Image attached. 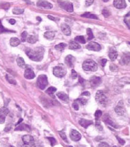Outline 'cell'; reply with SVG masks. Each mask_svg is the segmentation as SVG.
Returning <instances> with one entry per match:
<instances>
[{
	"mask_svg": "<svg viewBox=\"0 0 130 147\" xmlns=\"http://www.w3.org/2000/svg\"><path fill=\"white\" fill-rule=\"evenodd\" d=\"M79 82H80V83H81L82 85H83V83H84V79H83L82 78H81V77L80 76L79 78Z\"/></svg>",
	"mask_w": 130,
	"mask_h": 147,
	"instance_id": "9f6ffc18",
	"label": "cell"
},
{
	"mask_svg": "<svg viewBox=\"0 0 130 147\" xmlns=\"http://www.w3.org/2000/svg\"><path fill=\"white\" fill-rule=\"evenodd\" d=\"M66 44L65 43H60V44H58V45L55 46V49L58 50L59 51H62L63 49H65V47H66Z\"/></svg>",
	"mask_w": 130,
	"mask_h": 147,
	"instance_id": "4dcf8cb0",
	"label": "cell"
},
{
	"mask_svg": "<svg viewBox=\"0 0 130 147\" xmlns=\"http://www.w3.org/2000/svg\"><path fill=\"white\" fill-rule=\"evenodd\" d=\"M102 80L101 78L98 77V76H92L89 80V82H90L91 86L92 87H96L98 86L100 83H101Z\"/></svg>",
	"mask_w": 130,
	"mask_h": 147,
	"instance_id": "7c38bea8",
	"label": "cell"
},
{
	"mask_svg": "<svg viewBox=\"0 0 130 147\" xmlns=\"http://www.w3.org/2000/svg\"><path fill=\"white\" fill-rule=\"evenodd\" d=\"M128 1H130V0H128Z\"/></svg>",
	"mask_w": 130,
	"mask_h": 147,
	"instance_id": "e7e4bbea",
	"label": "cell"
},
{
	"mask_svg": "<svg viewBox=\"0 0 130 147\" xmlns=\"http://www.w3.org/2000/svg\"><path fill=\"white\" fill-rule=\"evenodd\" d=\"M48 18H50V20H55V18H54V17H51V16H48Z\"/></svg>",
	"mask_w": 130,
	"mask_h": 147,
	"instance_id": "680465c9",
	"label": "cell"
},
{
	"mask_svg": "<svg viewBox=\"0 0 130 147\" xmlns=\"http://www.w3.org/2000/svg\"><path fill=\"white\" fill-rule=\"evenodd\" d=\"M14 32V31H9L8 29H5V27L3 26L1 24V22L0 20V33H4V32Z\"/></svg>",
	"mask_w": 130,
	"mask_h": 147,
	"instance_id": "8d00e7d4",
	"label": "cell"
},
{
	"mask_svg": "<svg viewBox=\"0 0 130 147\" xmlns=\"http://www.w3.org/2000/svg\"><path fill=\"white\" fill-rule=\"evenodd\" d=\"M9 113L8 109L5 107L0 109V124H3L5 121V117Z\"/></svg>",
	"mask_w": 130,
	"mask_h": 147,
	"instance_id": "ba28073f",
	"label": "cell"
},
{
	"mask_svg": "<svg viewBox=\"0 0 130 147\" xmlns=\"http://www.w3.org/2000/svg\"><path fill=\"white\" fill-rule=\"evenodd\" d=\"M26 54L31 60L34 61H40L43 58L44 49L39 47L35 49H28L26 51Z\"/></svg>",
	"mask_w": 130,
	"mask_h": 147,
	"instance_id": "6da1fadb",
	"label": "cell"
},
{
	"mask_svg": "<svg viewBox=\"0 0 130 147\" xmlns=\"http://www.w3.org/2000/svg\"><path fill=\"white\" fill-rule=\"evenodd\" d=\"M117 56H118V53L114 49H111L110 50L109 53V57L111 61L116 60L117 58Z\"/></svg>",
	"mask_w": 130,
	"mask_h": 147,
	"instance_id": "d6986e66",
	"label": "cell"
},
{
	"mask_svg": "<svg viewBox=\"0 0 130 147\" xmlns=\"http://www.w3.org/2000/svg\"><path fill=\"white\" fill-rule=\"evenodd\" d=\"M21 147H35V145H26L24 144V145H22Z\"/></svg>",
	"mask_w": 130,
	"mask_h": 147,
	"instance_id": "6f0895ef",
	"label": "cell"
},
{
	"mask_svg": "<svg viewBox=\"0 0 130 147\" xmlns=\"http://www.w3.org/2000/svg\"><path fill=\"white\" fill-rule=\"evenodd\" d=\"M58 133H59V135H60V136H61V138H62V140L67 143V142H68V140H67V136H66V135H65V133H64V132H63V131H59Z\"/></svg>",
	"mask_w": 130,
	"mask_h": 147,
	"instance_id": "f35d334b",
	"label": "cell"
},
{
	"mask_svg": "<svg viewBox=\"0 0 130 147\" xmlns=\"http://www.w3.org/2000/svg\"><path fill=\"white\" fill-rule=\"evenodd\" d=\"M37 19H38V20L40 21V22H41V18H40V17H37Z\"/></svg>",
	"mask_w": 130,
	"mask_h": 147,
	"instance_id": "94428289",
	"label": "cell"
},
{
	"mask_svg": "<svg viewBox=\"0 0 130 147\" xmlns=\"http://www.w3.org/2000/svg\"><path fill=\"white\" fill-rule=\"evenodd\" d=\"M24 12V10L23 9L19 8H15L12 11L13 13L15 14V15H21V14H22Z\"/></svg>",
	"mask_w": 130,
	"mask_h": 147,
	"instance_id": "836d02e7",
	"label": "cell"
},
{
	"mask_svg": "<svg viewBox=\"0 0 130 147\" xmlns=\"http://www.w3.org/2000/svg\"><path fill=\"white\" fill-rule=\"evenodd\" d=\"M82 95H84V96H89L90 95V93H89V92H82Z\"/></svg>",
	"mask_w": 130,
	"mask_h": 147,
	"instance_id": "db71d44e",
	"label": "cell"
},
{
	"mask_svg": "<svg viewBox=\"0 0 130 147\" xmlns=\"http://www.w3.org/2000/svg\"><path fill=\"white\" fill-rule=\"evenodd\" d=\"M75 101L79 102L81 105H85L86 104L87 100H86L84 98H78V99H77Z\"/></svg>",
	"mask_w": 130,
	"mask_h": 147,
	"instance_id": "b9f144b4",
	"label": "cell"
},
{
	"mask_svg": "<svg viewBox=\"0 0 130 147\" xmlns=\"http://www.w3.org/2000/svg\"><path fill=\"white\" fill-rule=\"evenodd\" d=\"M102 15L105 17L107 18V17H109L110 15V12L107 9H103L102 10Z\"/></svg>",
	"mask_w": 130,
	"mask_h": 147,
	"instance_id": "60d3db41",
	"label": "cell"
},
{
	"mask_svg": "<svg viewBox=\"0 0 130 147\" xmlns=\"http://www.w3.org/2000/svg\"><path fill=\"white\" fill-rule=\"evenodd\" d=\"M48 81L47 76L45 74H41L37 80V85L40 89L44 90L48 85Z\"/></svg>",
	"mask_w": 130,
	"mask_h": 147,
	"instance_id": "3957f363",
	"label": "cell"
},
{
	"mask_svg": "<svg viewBox=\"0 0 130 147\" xmlns=\"http://www.w3.org/2000/svg\"><path fill=\"white\" fill-rule=\"evenodd\" d=\"M48 140H50V143H51V146H54L56 144V142H57V141H56V140H55L54 138H53V137H49V138H48Z\"/></svg>",
	"mask_w": 130,
	"mask_h": 147,
	"instance_id": "7bdbcfd3",
	"label": "cell"
},
{
	"mask_svg": "<svg viewBox=\"0 0 130 147\" xmlns=\"http://www.w3.org/2000/svg\"><path fill=\"white\" fill-rule=\"evenodd\" d=\"M10 43L11 46H13V47H17L20 44L21 41L17 37H12V38H11Z\"/></svg>",
	"mask_w": 130,
	"mask_h": 147,
	"instance_id": "cb8c5ba5",
	"label": "cell"
},
{
	"mask_svg": "<svg viewBox=\"0 0 130 147\" xmlns=\"http://www.w3.org/2000/svg\"><path fill=\"white\" fill-rule=\"evenodd\" d=\"M75 61V58L73 56H72V55H68L65 59V64H67L68 66H69V67H72L74 66Z\"/></svg>",
	"mask_w": 130,
	"mask_h": 147,
	"instance_id": "e0dca14e",
	"label": "cell"
},
{
	"mask_svg": "<svg viewBox=\"0 0 130 147\" xmlns=\"http://www.w3.org/2000/svg\"><path fill=\"white\" fill-rule=\"evenodd\" d=\"M110 69L112 71H117V67L116 65H114V64H110Z\"/></svg>",
	"mask_w": 130,
	"mask_h": 147,
	"instance_id": "c3c4849f",
	"label": "cell"
},
{
	"mask_svg": "<svg viewBox=\"0 0 130 147\" xmlns=\"http://www.w3.org/2000/svg\"><path fill=\"white\" fill-rule=\"evenodd\" d=\"M103 1H104V2H107V1H109V0H102Z\"/></svg>",
	"mask_w": 130,
	"mask_h": 147,
	"instance_id": "6125c7cd",
	"label": "cell"
},
{
	"mask_svg": "<svg viewBox=\"0 0 130 147\" xmlns=\"http://www.w3.org/2000/svg\"><path fill=\"white\" fill-rule=\"evenodd\" d=\"M82 68L86 71H96L98 69V65L92 59H87L82 64Z\"/></svg>",
	"mask_w": 130,
	"mask_h": 147,
	"instance_id": "7a4b0ae2",
	"label": "cell"
},
{
	"mask_svg": "<svg viewBox=\"0 0 130 147\" xmlns=\"http://www.w3.org/2000/svg\"><path fill=\"white\" fill-rule=\"evenodd\" d=\"M11 127H12L11 124H8V125H7V126H6L5 128V129H4V131L6 132H8L11 129Z\"/></svg>",
	"mask_w": 130,
	"mask_h": 147,
	"instance_id": "f5cc1de1",
	"label": "cell"
},
{
	"mask_svg": "<svg viewBox=\"0 0 130 147\" xmlns=\"http://www.w3.org/2000/svg\"><path fill=\"white\" fill-rule=\"evenodd\" d=\"M24 77L26 79L31 80L34 78L35 77V74H34V71L32 70L31 68H26L25 73H24Z\"/></svg>",
	"mask_w": 130,
	"mask_h": 147,
	"instance_id": "2e32d148",
	"label": "cell"
},
{
	"mask_svg": "<svg viewBox=\"0 0 130 147\" xmlns=\"http://www.w3.org/2000/svg\"><path fill=\"white\" fill-rule=\"evenodd\" d=\"M81 46L80 45L77 44V42H74V41H72L70 42L69 44V49H72V50H75V49H80Z\"/></svg>",
	"mask_w": 130,
	"mask_h": 147,
	"instance_id": "484cf974",
	"label": "cell"
},
{
	"mask_svg": "<svg viewBox=\"0 0 130 147\" xmlns=\"http://www.w3.org/2000/svg\"><path fill=\"white\" fill-rule=\"evenodd\" d=\"M27 41L30 44H34L35 42L37 41V37L34 36H29V37H27Z\"/></svg>",
	"mask_w": 130,
	"mask_h": 147,
	"instance_id": "f1b7e54d",
	"label": "cell"
},
{
	"mask_svg": "<svg viewBox=\"0 0 130 147\" xmlns=\"http://www.w3.org/2000/svg\"><path fill=\"white\" fill-rule=\"evenodd\" d=\"M10 7V4L8 3H0V8L5 10H8Z\"/></svg>",
	"mask_w": 130,
	"mask_h": 147,
	"instance_id": "f546056e",
	"label": "cell"
},
{
	"mask_svg": "<svg viewBox=\"0 0 130 147\" xmlns=\"http://www.w3.org/2000/svg\"><path fill=\"white\" fill-rule=\"evenodd\" d=\"M130 63V53L127 52L123 54L121 57L120 63L123 65H126V64H128Z\"/></svg>",
	"mask_w": 130,
	"mask_h": 147,
	"instance_id": "8fae6325",
	"label": "cell"
},
{
	"mask_svg": "<svg viewBox=\"0 0 130 147\" xmlns=\"http://www.w3.org/2000/svg\"><path fill=\"white\" fill-rule=\"evenodd\" d=\"M115 112H116L118 115L123 116L125 114V109L123 106V104L121 101L118 104V105H117L115 108Z\"/></svg>",
	"mask_w": 130,
	"mask_h": 147,
	"instance_id": "4fadbf2b",
	"label": "cell"
},
{
	"mask_svg": "<svg viewBox=\"0 0 130 147\" xmlns=\"http://www.w3.org/2000/svg\"><path fill=\"white\" fill-rule=\"evenodd\" d=\"M86 48L89 51H99L101 50V46L97 42H91L87 46H86Z\"/></svg>",
	"mask_w": 130,
	"mask_h": 147,
	"instance_id": "52a82bcc",
	"label": "cell"
},
{
	"mask_svg": "<svg viewBox=\"0 0 130 147\" xmlns=\"http://www.w3.org/2000/svg\"><path fill=\"white\" fill-rule=\"evenodd\" d=\"M22 141L26 145H35L33 137L31 135H27L22 136Z\"/></svg>",
	"mask_w": 130,
	"mask_h": 147,
	"instance_id": "30bf717a",
	"label": "cell"
},
{
	"mask_svg": "<svg viewBox=\"0 0 130 147\" xmlns=\"http://www.w3.org/2000/svg\"><path fill=\"white\" fill-rule=\"evenodd\" d=\"M31 129L30 127L26 124H21L15 129V131H30Z\"/></svg>",
	"mask_w": 130,
	"mask_h": 147,
	"instance_id": "7402d4cb",
	"label": "cell"
},
{
	"mask_svg": "<svg viewBox=\"0 0 130 147\" xmlns=\"http://www.w3.org/2000/svg\"><path fill=\"white\" fill-rule=\"evenodd\" d=\"M102 115V112L101 110H96V111L95 112V116L96 120H98Z\"/></svg>",
	"mask_w": 130,
	"mask_h": 147,
	"instance_id": "ab89813d",
	"label": "cell"
},
{
	"mask_svg": "<svg viewBox=\"0 0 130 147\" xmlns=\"http://www.w3.org/2000/svg\"><path fill=\"white\" fill-rule=\"evenodd\" d=\"M86 32H87L88 35V41H90V40H91V39L93 38V34L92 31L88 28V29H87V30H86Z\"/></svg>",
	"mask_w": 130,
	"mask_h": 147,
	"instance_id": "d590c367",
	"label": "cell"
},
{
	"mask_svg": "<svg viewBox=\"0 0 130 147\" xmlns=\"http://www.w3.org/2000/svg\"><path fill=\"white\" fill-rule=\"evenodd\" d=\"M6 78H7V81H8L10 83H11V84H13V85L17 84V83H16V81L15 80V79H14L12 76H11L10 75H9V74H7V75H6Z\"/></svg>",
	"mask_w": 130,
	"mask_h": 147,
	"instance_id": "1f68e13d",
	"label": "cell"
},
{
	"mask_svg": "<svg viewBox=\"0 0 130 147\" xmlns=\"http://www.w3.org/2000/svg\"><path fill=\"white\" fill-rule=\"evenodd\" d=\"M9 22H10V24H12V25H14V24L16 23V21L14 20V19H10V20H9Z\"/></svg>",
	"mask_w": 130,
	"mask_h": 147,
	"instance_id": "11a10c76",
	"label": "cell"
},
{
	"mask_svg": "<svg viewBox=\"0 0 130 147\" xmlns=\"http://www.w3.org/2000/svg\"><path fill=\"white\" fill-rule=\"evenodd\" d=\"M114 6L117 9H123L126 7V3L125 0H114Z\"/></svg>",
	"mask_w": 130,
	"mask_h": 147,
	"instance_id": "9a60e30c",
	"label": "cell"
},
{
	"mask_svg": "<svg viewBox=\"0 0 130 147\" xmlns=\"http://www.w3.org/2000/svg\"><path fill=\"white\" fill-rule=\"evenodd\" d=\"M27 39V33L26 31L22 32V34H21V41L22 42H25Z\"/></svg>",
	"mask_w": 130,
	"mask_h": 147,
	"instance_id": "74e56055",
	"label": "cell"
},
{
	"mask_svg": "<svg viewBox=\"0 0 130 147\" xmlns=\"http://www.w3.org/2000/svg\"><path fill=\"white\" fill-rule=\"evenodd\" d=\"M55 36V32H51V31H50V32H45V34H44V37H45L46 39L50 40V41H51V40H53V39H54Z\"/></svg>",
	"mask_w": 130,
	"mask_h": 147,
	"instance_id": "d4e9b609",
	"label": "cell"
},
{
	"mask_svg": "<svg viewBox=\"0 0 130 147\" xmlns=\"http://www.w3.org/2000/svg\"><path fill=\"white\" fill-rule=\"evenodd\" d=\"M36 5L38 7H41V8H43L51 9L53 8L52 4L46 1H45V0H39L37 2Z\"/></svg>",
	"mask_w": 130,
	"mask_h": 147,
	"instance_id": "9c48e42d",
	"label": "cell"
},
{
	"mask_svg": "<svg viewBox=\"0 0 130 147\" xmlns=\"http://www.w3.org/2000/svg\"><path fill=\"white\" fill-rule=\"evenodd\" d=\"M93 2H94V0H86V6H89L93 3Z\"/></svg>",
	"mask_w": 130,
	"mask_h": 147,
	"instance_id": "bcb514c9",
	"label": "cell"
},
{
	"mask_svg": "<svg viewBox=\"0 0 130 147\" xmlns=\"http://www.w3.org/2000/svg\"><path fill=\"white\" fill-rule=\"evenodd\" d=\"M117 139V140H118L119 143L121 145H124V144L125 143V141L124 140H123V139H121V138H119V136H116Z\"/></svg>",
	"mask_w": 130,
	"mask_h": 147,
	"instance_id": "f907efd6",
	"label": "cell"
},
{
	"mask_svg": "<svg viewBox=\"0 0 130 147\" xmlns=\"http://www.w3.org/2000/svg\"><path fill=\"white\" fill-rule=\"evenodd\" d=\"M107 62V60L106 59H103L101 60V65L102 67H104L106 64Z\"/></svg>",
	"mask_w": 130,
	"mask_h": 147,
	"instance_id": "816d5d0a",
	"label": "cell"
},
{
	"mask_svg": "<svg viewBox=\"0 0 130 147\" xmlns=\"http://www.w3.org/2000/svg\"><path fill=\"white\" fill-rule=\"evenodd\" d=\"M72 107L74 108V109L75 110H79V105H78V103L77 102H74L73 104H72Z\"/></svg>",
	"mask_w": 130,
	"mask_h": 147,
	"instance_id": "f6af8a7d",
	"label": "cell"
},
{
	"mask_svg": "<svg viewBox=\"0 0 130 147\" xmlns=\"http://www.w3.org/2000/svg\"><path fill=\"white\" fill-rule=\"evenodd\" d=\"M17 64L19 65V66H20L21 68H25L26 67V63H25V61H24V59L21 57H19L17 59Z\"/></svg>",
	"mask_w": 130,
	"mask_h": 147,
	"instance_id": "4316f807",
	"label": "cell"
},
{
	"mask_svg": "<svg viewBox=\"0 0 130 147\" xmlns=\"http://www.w3.org/2000/svg\"><path fill=\"white\" fill-rule=\"evenodd\" d=\"M103 121L106 124H109V125L111 126L112 127H113L114 128H117V125L114 122L112 121L110 119V117L108 115H105L104 117H103Z\"/></svg>",
	"mask_w": 130,
	"mask_h": 147,
	"instance_id": "ffe728a7",
	"label": "cell"
},
{
	"mask_svg": "<svg viewBox=\"0 0 130 147\" xmlns=\"http://www.w3.org/2000/svg\"><path fill=\"white\" fill-rule=\"evenodd\" d=\"M56 90H57V88L53 87V86H50V87H49L48 89L46 90V92L48 93V94L50 95H52L56 92Z\"/></svg>",
	"mask_w": 130,
	"mask_h": 147,
	"instance_id": "e575fe53",
	"label": "cell"
},
{
	"mask_svg": "<svg viewBox=\"0 0 130 147\" xmlns=\"http://www.w3.org/2000/svg\"><path fill=\"white\" fill-rule=\"evenodd\" d=\"M57 96L60 98V100H62V101L65 102H68V95H67L66 93L62 92H58V93H57Z\"/></svg>",
	"mask_w": 130,
	"mask_h": 147,
	"instance_id": "603a6c76",
	"label": "cell"
},
{
	"mask_svg": "<svg viewBox=\"0 0 130 147\" xmlns=\"http://www.w3.org/2000/svg\"><path fill=\"white\" fill-rule=\"evenodd\" d=\"M96 127L99 131H102L103 130V127L101 125V124L99 122L96 121Z\"/></svg>",
	"mask_w": 130,
	"mask_h": 147,
	"instance_id": "7dc6e473",
	"label": "cell"
},
{
	"mask_svg": "<svg viewBox=\"0 0 130 147\" xmlns=\"http://www.w3.org/2000/svg\"><path fill=\"white\" fill-rule=\"evenodd\" d=\"M81 17H85V18H91V19H98V18L97 17V16H96L94 14H91L90 13H85L82 14Z\"/></svg>",
	"mask_w": 130,
	"mask_h": 147,
	"instance_id": "83f0119b",
	"label": "cell"
},
{
	"mask_svg": "<svg viewBox=\"0 0 130 147\" xmlns=\"http://www.w3.org/2000/svg\"><path fill=\"white\" fill-rule=\"evenodd\" d=\"M71 77L72 79H75L77 77V73L75 72L74 69H72V72H71Z\"/></svg>",
	"mask_w": 130,
	"mask_h": 147,
	"instance_id": "ee69618b",
	"label": "cell"
},
{
	"mask_svg": "<svg viewBox=\"0 0 130 147\" xmlns=\"http://www.w3.org/2000/svg\"><path fill=\"white\" fill-rule=\"evenodd\" d=\"M95 99H96L98 103L102 105H105L107 102V98L105 95L102 91H100V90L96 92Z\"/></svg>",
	"mask_w": 130,
	"mask_h": 147,
	"instance_id": "277c9868",
	"label": "cell"
},
{
	"mask_svg": "<svg viewBox=\"0 0 130 147\" xmlns=\"http://www.w3.org/2000/svg\"><path fill=\"white\" fill-rule=\"evenodd\" d=\"M53 74L58 78H62L66 74V69L62 66H56L53 68Z\"/></svg>",
	"mask_w": 130,
	"mask_h": 147,
	"instance_id": "5b68a950",
	"label": "cell"
},
{
	"mask_svg": "<svg viewBox=\"0 0 130 147\" xmlns=\"http://www.w3.org/2000/svg\"><path fill=\"white\" fill-rule=\"evenodd\" d=\"M58 3L59 4V6L62 8L67 11V12L70 13V12H73V5L70 2L67 1H58Z\"/></svg>",
	"mask_w": 130,
	"mask_h": 147,
	"instance_id": "8992f818",
	"label": "cell"
},
{
	"mask_svg": "<svg viewBox=\"0 0 130 147\" xmlns=\"http://www.w3.org/2000/svg\"><path fill=\"white\" fill-rule=\"evenodd\" d=\"M71 147V146H70V147Z\"/></svg>",
	"mask_w": 130,
	"mask_h": 147,
	"instance_id": "be15d7a7",
	"label": "cell"
},
{
	"mask_svg": "<svg viewBox=\"0 0 130 147\" xmlns=\"http://www.w3.org/2000/svg\"><path fill=\"white\" fill-rule=\"evenodd\" d=\"M21 121H22V119H20V120L19 121V122H18V123H17V124H19L21 123Z\"/></svg>",
	"mask_w": 130,
	"mask_h": 147,
	"instance_id": "91938a15",
	"label": "cell"
},
{
	"mask_svg": "<svg viewBox=\"0 0 130 147\" xmlns=\"http://www.w3.org/2000/svg\"><path fill=\"white\" fill-rule=\"evenodd\" d=\"M61 30L62 32L65 34V36H70L71 34V31H70V28L68 25L66 24H62L61 25Z\"/></svg>",
	"mask_w": 130,
	"mask_h": 147,
	"instance_id": "ac0fdd59",
	"label": "cell"
},
{
	"mask_svg": "<svg viewBox=\"0 0 130 147\" xmlns=\"http://www.w3.org/2000/svg\"><path fill=\"white\" fill-rule=\"evenodd\" d=\"M70 137L71 140H72L73 141H79L81 140V134L77 131L72 129L70 134Z\"/></svg>",
	"mask_w": 130,
	"mask_h": 147,
	"instance_id": "5bb4252c",
	"label": "cell"
},
{
	"mask_svg": "<svg viewBox=\"0 0 130 147\" xmlns=\"http://www.w3.org/2000/svg\"><path fill=\"white\" fill-rule=\"evenodd\" d=\"M98 147H109V145L105 142H102L98 145Z\"/></svg>",
	"mask_w": 130,
	"mask_h": 147,
	"instance_id": "681fc988",
	"label": "cell"
},
{
	"mask_svg": "<svg viewBox=\"0 0 130 147\" xmlns=\"http://www.w3.org/2000/svg\"><path fill=\"white\" fill-rule=\"evenodd\" d=\"M75 41L76 42H78L81 44H85L86 43V40L84 38L83 36H77L75 37Z\"/></svg>",
	"mask_w": 130,
	"mask_h": 147,
	"instance_id": "d6a6232c",
	"label": "cell"
},
{
	"mask_svg": "<svg viewBox=\"0 0 130 147\" xmlns=\"http://www.w3.org/2000/svg\"><path fill=\"white\" fill-rule=\"evenodd\" d=\"M79 124L82 127L86 128L92 124V121L89 120H87V119H81L79 121Z\"/></svg>",
	"mask_w": 130,
	"mask_h": 147,
	"instance_id": "44dd1931",
	"label": "cell"
}]
</instances>
